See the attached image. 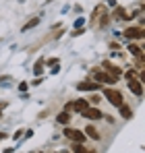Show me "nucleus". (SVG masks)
I'll return each mask as SVG.
<instances>
[{
	"label": "nucleus",
	"mask_w": 145,
	"mask_h": 153,
	"mask_svg": "<svg viewBox=\"0 0 145 153\" xmlns=\"http://www.w3.org/2000/svg\"><path fill=\"white\" fill-rule=\"evenodd\" d=\"M104 95H106V100L112 103V105H116V108H120L124 100H122V93L120 91H116V89H110V87H106L104 89Z\"/></svg>",
	"instance_id": "f257e3e1"
},
{
	"label": "nucleus",
	"mask_w": 145,
	"mask_h": 153,
	"mask_svg": "<svg viewBox=\"0 0 145 153\" xmlns=\"http://www.w3.org/2000/svg\"><path fill=\"white\" fill-rule=\"evenodd\" d=\"M89 108V102H85V100H75V102H69L67 105H64V112H71V110H75V112H83V110H87Z\"/></svg>",
	"instance_id": "f03ea898"
},
{
	"label": "nucleus",
	"mask_w": 145,
	"mask_h": 153,
	"mask_svg": "<svg viewBox=\"0 0 145 153\" xmlns=\"http://www.w3.org/2000/svg\"><path fill=\"white\" fill-rule=\"evenodd\" d=\"M93 81L96 83H108V85H112V83H116L118 79L116 76H112V75H108V73H104V71H93Z\"/></svg>",
	"instance_id": "7ed1b4c3"
},
{
	"label": "nucleus",
	"mask_w": 145,
	"mask_h": 153,
	"mask_svg": "<svg viewBox=\"0 0 145 153\" xmlns=\"http://www.w3.org/2000/svg\"><path fill=\"white\" fill-rule=\"evenodd\" d=\"M64 137H69L75 143H83V141L87 139L85 132H83V130H77V128H64Z\"/></svg>",
	"instance_id": "20e7f679"
},
{
	"label": "nucleus",
	"mask_w": 145,
	"mask_h": 153,
	"mask_svg": "<svg viewBox=\"0 0 145 153\" xmlns=\"http://www.w3.org/2000/svg\"><path fill=\"white\" fill-rule=\"evenodd\" d=\"M124 37H129V39H143L145 37L143 27H129V29L124 31Z\"/></svg>",
	"instance_id": "39448f33"
},
{
	"label": "nucleus",
	"mask_w": 145,
	"mask_h": 153,
	"mask_svg": "<svg viewBox=\"0 0 145 153\" xmlns=\"http://www.w3.org/2000/svg\"><path fill=\"white\" fill-rule=\"evenodd\" d=\"M102 66H104V68H106V71H108V75L116 76V79H118V76L122 75V68H120V66H116V64H112V62H110V60H106V62H104V64H102Z\"/></svg>",
	"instance_id": "423d86ee"
},
{
	"label": "nucleus",
	"mask_w": 145,
	"mask_h": 153,
	"mask_svg": "<svg viewBox=\"0 0 145 153\" xmlns=\"http://www.w3.org/2000/svg\"><path fill=\"white\" fill-rule=\"evenodd\" d=\"M126 81H129V87L135 95H143V83L141 81H137V79H126Z\"/></svg>",
	"instance_id": "0eeeda50"
},
{
	"label": "nucleus",
	"mask_w": 145,
	"mask_h": 153,
	"mask_svg": "<svg viewBox=\"0 0 145 153\" xmlns=\"http://www.w3.org/2000/svg\"><path fill=\"white\" fill-rule=\"evenodd\" d=\"M81 114H83L85 118H89V120H99V118H102V112H99L97 108H87V110H83Z\"/></svg>",
	"instance_id": "6e6552de"
},
{
	"label": "nucleus",
	"mask_w": 145,
	"mask_h": 153,
	"mask_svg": "<svg viewBox=\"0 0 145 153\" xmlns=\"http://www.w3.org/2000/svg\"><path fill=\"white\" fill-rule=\"evenodd\" d=\"M77 89H79V91H97V89H99V85H97V83L81 81V83H77Z\"/></svg>",
	"instance_id": "1a4fd4ad"
},
{
	"label": "nucleus",
	"mask_w": 145,
	"mask_h": 153,
	"mask_svg": "<svg viewBox=\"0 0 145 153\" xmlns=\"http://www.w3.org/2000/svg\"><path fill=\"white\" fill-rule=\"evenodd\" d=\"M83 132H85V137H89V139H93V141H99V130H97L93 124H89Z\"/></svg>",
	"instance_id": "9d476101"
},
{
	"label": "nucleus",
	"mask_w": 145,
	"mask_h": 153,
	"mask_svg": "<svg viewBox=\"0 0 145 153\" xmlns=\"http://www.w3.org/2000/svg\"><path fill=\"white\" fill-rule=\"evenodd\" d=\"M56 122H58V124H69V122H71V114H69V112H60V114L56 116Z\"/></svg>",
	"instance_id": "9b49d317"
},
{
	"label": "nucleus",
	"mask_w": 145,
	"mask_h": 153,
	"mask_svg": "<svg viewBox=\"0 0 145 153\" xmlns=\"http://www.w3.org/2000/svg\"><path fill=\"white\" fill-rule=\"evenodd\" d=\"M129 52H131L133 56H137V58H143V50H141L139 46H135V44H129Z\"/></svg>",
	"instance_id": "f8f14e48"
},
{
	"label": "nucleus",
	"mask_w": 145,
	"mask_h": 153,
	"mask_svg": "<svg viewBox=\"0 0 145 153\" xmlns=\"http://www.w3.org/2000/svg\"><path fill=\"white\" fill-rule=\"evenodd\" d=\"M118 110H120V116H122V118H133V110H131L129 105H124V103H122Z\"/></svg>",
	"instance_id": "ddd939ff"
},
{
	"label": "nucleus",
	"mask_w": 145,
	"mask_h": 153,
	"mask_svg": "<svg viewBox=\"0 0 145 153\" xmlns=\"http://www.w3.org/2000/svg\"><path fill=\"white\" fill-rule=\"evenodd\" d=\"M44 64H46V60L40 58V60L35 62V66H33V73H35V75H42V73H44Z\"/></svg>",
	"instance_id": "4468645a"
},
{
	"label": "nucleus",
	"mask_w": 145,
	"mask_h": 153,
	"mask_svg": "<svg viewBox=\"0 0 145 153\" xmlns=\"http://www.w3.org/2000/svg\"><path fill=\"white\" fill-rule=\"evenodd\" d=\"M104 15V4H99L93 8V13H91V21H97V17H102Z\"/></svg>",
	"instance_id": "2eb2a0df"
},
{
	"label": "nucleus",
	"mask_w": 145,
	"mask_h": 153,
	"mask_svg": "<svg viewBox=\"0 0 145 153\" xmlns=\"http://www.w3.org/2000/svg\"><path fill=\"white\" fill-rule=\"evenodd\" d=\"M72 153H89V151L83 147V143H75L72 145Z\"/></svg>",
	"instance_id": "dca6fc26"
},
{
	"label": "nucleus",
	"mask_w": 145,
	"mask_h": 153,
	"mask_svg": "<svg viewBox=\"0 0 145 153\" xmlns=\"http://www.w3.org/2000/svg\"><path fill=\"white\" fill-rule=\"evenodd\" d=\"M37 23H40V19H37V17H35V19H31L29 23H25V25H23V31H27V29H31V27H35Z\"/></svg>",
	"instance_id": "f3484780"
},
{
	"label": "nucleus",
	"mask_w": 145,
	"mask_h": 153,
	"mask_svg": "<svg viewBox=\"0 0 145 153\" xmlns=\"http://www.w3.org/2000/svg\"><path fill=\"white\" fill-rule=\"evenodd\" d=\"M13 83V79L10 76H0V87H4V85H10Z\"/></svg>",
	"instance_id": "a211bd4d"
},
{
	"label": "nucleus",
	"mask_w": 145,
	"mask_h": 153,
	"mask_svg": "<svg viewBox=\"0 0 145 153\" xmlns=\"http://www.w3.org/2000/svg\"><path fill=\"white\" fill-rule=\"evenodd\" d=\"M124 76H126V79H135V71H133V68H131V71H126Z\"/></svg>",
	"instance_id": "6ab92c4d"
},
{
	"label": "nucleus",
	"mask_w": 145,
	"mask_h": 153,
	"mask_svg": "<svg viewBox=\"0 0 145 153\" xmlns=\"http://www.w3.org/2000/svg\"><path fill=\"white\" fill-rule=\"evenodd\" d=\"M99 100H102V97H99L97 93H93V95H91V103H99Z\"/></svg>",
	"instance_id": "aec40b11"
},
{
	"label": "nucleus",
	"mask_w": 145,
	"mask_h": 153,
	"mask_svg": "<svg viewBox=\"0 0 145 153\" xmlns=\"http://www.w3.org/2000/svg\"><path fill=\"white\" fill-rule=\"evenodd\" d=\"M83 23H85V19H77V21H75V25H77V29H81V27H83Z\"/></svg>",
	"instance_id": "412c9836"
},
{
	"label": "nucleus",
	"mask_w": 145,
	"mask_h": 153,
	"mask_svg": "<svg viewBox=\"0 0 145 153\" xmlns=\"http://www.w3.org/2000/svg\"><path fill=\"white\" fill-rule=\"evenodd\" d=\"M81 33H83V27H81V29H75V31H72V37H79Z\"/></svg>",
	"instance_id": "4be33fe9"
},
{
	"label": "nucleus",
	"mask_w": 145,
	"mask_h": 153,
	"mask_svg": "<svg viewBox=\"0 0 145 153\" xmlns=\"http://www.w3.org/2000/svg\"><path fill=\"white\" fill-rule=\"evenodd\" d=\"M106 4H108V6H112V8H116V6H118V2H116V0H108Z\"/></svg>",
	"instance_id": "5701e85b"
},
{
	"label": "nucleus",
	"mask_w": 145,
	"mask_h": 153,
	"mask_svg": "<svg viewBox=\"0 0 145 153\" xmlns=\"http://www.w3.org/2000/svg\"><path fill=\"white\" fill-rule=\"evenodd\" d=\"M48 64H50V66H56V64H58V60H56V58H50Z\"/></svg>",
	"instance_id": "b1692460"
},
{
	"label": "nucleus",
	"mask_w": 145,
	"mask_h": 153,
	"mask_svg": "<svg viewBox=\"0 0 145 153\" xmlns=\"http://www.w3.org/2000/svg\"><path fill=\"white\" fill-rule=\"evenodd\" d=\"M27 87H29L27 83H21V85H19V89H21V91H27Z\"/></svg>",
	"instance_id": "393cba45"
},
{
	"label": "nucleus",
	"mask_w": 145,
	"mask_h": 153,
	"mask_svg": "<svg viewBox=\"0 0 145 153\" xmlns=\"http://www.w3.org/2000/svg\"><path fill=\"white\" fill-rule=\"evenodd\" d=\"M6 137H8L6 132H0V141H2V139H6Z\"/></svg>",
	"instance_id": "a878e982"
},
{
	"label": "nucleus",
	"mask_w": 145,
	"mask_h": 153,
	"mask_svg": "<svg viewBox=\"0 0 145 153\" xmlns=\"http://www.w3.org/2000/svg\"><path fill=\"white\" fill-rule=\"evenodd\" d=\"M60 153H69V151H60Z\"/></svg>",
	"instance_id": "bb28decb"
},
{
	"label": "nucleus",
	"mask_w": 145,
	"mask_h": 153,
	"mask_svg": "<svg viewBox=\"0 0 145 153\" xmlns=\"http://www.w3.org/2000/svg\"><path fill=\"white\" fill-rule=\"evenodd\" d=\"M48 2H52V0H48Z\"/></svg>",
	"instance_id": "cd10ccee"
},
{
	"label": "nucleus",
	"mask_w": 145,
	"mask_h": 153,
	"mask_svg": "<svg viewBox=\"0 0 145 153\" xmlns=\"http://www.w3.org/2000/svg\"><path fill=\"white\" fill-rule=\"evenodd\" d=\"M37 153H40V151H37Z\"/></svg>",
	"instance_id": "c85d7f7f"
},
{
	"label": "nucleus",
	"mask_w": 145,
	"mask_h": 153,
	"mask_svg": "<svg viewBox=\"0 0 145 153\" xmlns=\"http://www.w3.org/2000/svg\"><path fill=\"white\" fill-rule=\"evenodd\" d=\"M58 153H60V151H58Z\"/></svg>",
	"instance_id": "c756f323"
}]
</instances>
